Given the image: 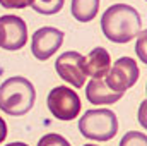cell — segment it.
Listing matches in <instances>:
<instances>
[{"mask_svg":"<svg viewBox=\"0 0 147 146\" xmlns=\"http://www.w3.org/2000/svg\"><path fill=\"white\" fill-rule=\"evenodd\" d=\"M101 29L113 43H128L142 31V19L132 5L113 3L101 17Z\"/></svg>","mask_w":147,"mask_h":146,"instance_id":"1","label":"cell"},{"mask_svg":"<svg viewBox=\"0 0 147 146\" xmlns=\"http://www.w3.org/2000/svg\"><path fill=\"white\" fill-rule=\"evenodd\" d=\"M36 89L24 76L7 77L0 84V110L12 117H21L34 107Z\"/></svg>","mask_w":147,"mask_h":146,"instance_id":"2","label":"cell"},{"mask_svg":"<svg viewBox=\"0 0 147 146\" xmlns=\"http://www.w3.org/2000/svg\"><path fill=\"white\" fill-rule=\"evenodd\" d=\"M79 132L92 141H110L118 132V119L110 108H91L79 119Z\"/></svg>","mask_w":147,"mask_h":146,"instance_id":"3","label":"cell"},{"mask_svg":"<svg viewBox=\"0 0 147 146\" xmlns=\"http://www.w3.org/2000/svg\"><path fill=\"white\" fill-rule=\"evenodd\" d=\"M48 110L51 115L58 120H74L79 117V112L82 108L80 98L77 91L67 86H57L48 93L46 98Z\"/></svg>","mask_w":147,"mask_h":146,"instance_id":"4","label":"cell"},{"mask_svg":"<svg viewBox=\"0 0 147 146\" xmlns=\"http://www.w3.org/2000/svg\"><path fill=\"white\" fill-rule=\"evenodd\" d=\"M139 77H140V69L137 62L132 57H120L111 64L108 74L103 79L110 89L125 95V91L130 89L139 81Z\"/></svg>","mask_w":147,"mask_h":146,"instance_id":"5","label":"cell"},{"mask_svg":"<svg viewBox=\"0 0 147 146\" xmlns=\"http://www.w3.org/2000/svg\"><path fill=\"white\" fill-rule=\"evenodd\" d=\"M28 41V24L22 17L5 14L0 17V48L16 52Z\"/></svg>","mask_w":147,"mask_h":146,"instance_id":"6","label":"cell"},{"mask_svg":"<svg viewBox=\"0 0 147 146\" xmlns=\"http://www.w3.org/2000/svg\"><path fill=\"white\" fill-rule=\"evenodd\" d=\"M55 71L57 74L69 83L74 88H82L86 84V71H84V55L79 52H63L62 55H58V59L55 60Z\"/></svg>","mask_w":147,"mask_h":146,"instance_id":"7","label":"cell"},{"mask_svg":"<svg viewBox=\"0 0 147 146\" xmlns=\"http://www.w3.org/2000/svg\"><path fill=\"white\" fill-rule=\"evenodd\" d=\"M63 31L53 26H43L34 31L31 38V52L38 60H48L63 43Z\"/></svg>","mask_w":147,"mask_h":146,"instance_id":"8","label":"cell"},{"mask_svg":"<svg viewBox=\"0 0 147 146\" xmlns=\"http://www.w3.org/2000/svg\"><path fill=\"white\" fill-rule=\"evenodd\" d=\"M111 67V55L110 52L103 46L92 48L84 57V71L86 76L92 79H103Z\"/></svg>","mask_w":147,"mask_h":146,"instance_id":"9","label":"cell"},{"mask_svg":"<svg viewBox=\"0 0 147 146\" xmlns=\"http://www.w3.org/2000/svg\"><path fill=\"white\" fill-rule=\"evenodd\" d=\"M86 96L92 105H113L123 95L110 89L105 79H91L86 86Z\"/></svg>","mask_w":147,"mask_h":146,"instance_id":"10","label":"cell"},{"mask_svg":"<svg viewBox=\"0 0 147 146\" xmlns=\"http://www.w3.org/2000/svg\"><path fill=\"white\" fill-rule=\"evenodd\" d=\"M99 0H72V16L79 23H89L98 16Z\"/></svg>","mask_w":147,"mask_h":146,"instance_id":"11","label":"cell"},{"mask_svg":"<svg viewBox=\"0 0 147 146\" xmlns=\"http://www.w3.org/2000/svg\"><path fill=\"white\" fill-rule=\"evenodd\" d=\"M63 3H65V0H33L31 7L38 14L53 16V14H58L63 9Z\"/></svg>","mask_w":147,"mask_h":146,"instance_id":"12","label":"cell"},{"mask_svg":"<svg viewBox=\"0 0 147 146\" xmlns=\"http://www.w3.org/2000/svg\"><path fill=\"white\" fill-rule=\"evenodd\" d=\"M118 146H147V136L146 132H139V131H130L127 132Z\"/></svg>","mask_w":147,"mask_h":146,"instance_id":"13","label":"cell"},{"mask_svg":"<svg viewBox=\"0 0 147 146\" xmlns=\"http://www.w3.org/2000/svg\"><path fill=\"white\" fill-rule=\"evenodd\" d=\"M38 146H70V143L60 136V134H55V132H48L45 134L39 141H38Z\"/></svg>","mask_w":147,"mask_h":146,"instance_id":"14","label":"cell"},{"mask_svg":"<svg viewBox=\"0 0 147 146\" xmlns=\"http://www.w3.org/2000/svg\"><path fill=\"white\" fill-rule=\"evenodd\" d=\"M146 36H147V31L146 29H142L139 35H137V48H135V52H137V55H139V59H140V62L142 64H147V52H146Z\"/></svg>","mask_w":147,"mask_h":146,"instance_id":"15","label":"cell"},{"mask_svg":"<svg viewBox=\"0 0 147 146\" xmlns=\"http://www.w3.org/2000/svg\"><path fill=\"white\" fill-rule=\"evenodd\" d=\"M33 3V0H0L3 9H26Z\"/></svg>","mask_w":147,"mask_h":146,"instance_id":"16","label":"cell"},{"mask_svg":"<svg viewBox=\"0 0 147 146\" xmlns=\"http://www.w3.org/2000/svg\"><path fill=\"white\" fill-rule=\"evenodd\" d=\"M5 138H7V122L0 117V145L5 141Z\"/></svg>","mask_w":147,"mask_h":146,"instance_id":"17","label":"cell"},{"mask_svg":"<svg viewBox=\"0 0 147 146\" xmlns=\"http://www.w3.org/2000/svg\"><path fill=\"white\" fill-rule=\"evenodd\" d=\"M146 105H147V102H142L140 103V113H139V120H140V124H142V127H146L147 126V122H146V117H144V110H146Z\"/></svg>","mask_w":147,"mask_h":146,"instance_id":"18","label":"cell"},{"mask_svg":"<svg viewBox=\"0 0 147 146\" xmlns=\"http://www.w3.org/2000/svg\"><path fill=\"white\" fill-rule=\"evenodd\" d=\"M5 146H29V145H26V143H21V141H16V143H9V145H5Z\"/></svg>","mask_w":147,"mask_h":146,"instance_id":"19","label":"cell"},{"mask_svg":"<svg viewBox=\"0 0 147 146\" xmlns=\"http://www.w3.org/2000/svg\"><path fill=\"white\" fill-rule=\"evenodd\" d=\"M84 146H96V145H91V143H89V145H84Z\"/></svg>","mask_w":147,"mask_h":146,"instance_id":"20","label":"cell"}]
</instances>
